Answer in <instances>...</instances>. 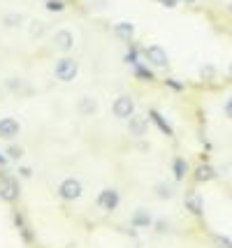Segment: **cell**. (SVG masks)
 I'll use <instances>...</instances> for the list:
<instances>
[{
  "label": "cell",
  "mask_w": 232,
  "mask_h": 248,
  "mask_svg": "<svg viewBox=\"0 0 232 248\" xmlns=\"http://www.w3.org/2000/svg\"><path fill=\"white\" fill-rule=\"evenodd\" d=\"M2 23H5L7 28H19V26L23 23V16L19 14V12H10V14H5Z\"/></svg>",
  "instance_id": "cell-17"
},
{
  "label": "cell",
  "mask_w": 232,
  "mask_h": 248,
  "mask_svg": "<svg viewBox=\"0 0 232 248\" xmlns=\"http://www.w3.org/2000/svg\"><path fill=\"white\" fill-rule=\"evenodd\" d=\"M45 32H46V23H42V21H31V26H28V35H31L33 40L45 37Z\"/></svg>",
  "instance_id": "cell-15"
},
{
  "label": "cell",
  "mask_w": 232,
  "mask_h": 248,
  "mask_svg": "<svg viewBox=\"0 0 232 248\" xmlns=\"http://www.w3.org/2000/svg\"><path fill=\"white\" fill-rule=\"evenodd\" d=\"M21 86H23L21 79H10V81H7V88H10V91H19Z\"/></svg>",
  "instance_id": "cell-24"
},
{
  "label": "cell",
  "mask_w": 232,
  "mask_h": 248,
  "mask_svg": "<svg viewBox=\"0 0 232 248\" xmlns=\"http://www.w3.org/2000/svg\"><path fill=\"white\" fill-rule=\"evenodd\" d=\"M46 10L49 12H63L65 10V2H63V0H46Z\"/></svg>",
  "instance_id": "cell-21"
},
{
  "label": "cell",
  "mask_w": 232,
  "mask_h": 248,
  "mask_svg": "<svg viewBox=\"0 0 232 248\" xmlns=\"http://www.w3.org/2000/svg\"><path fill=\"white\" fill-rule=\"evenodd\" d=\"M163 5H167V7H177V0H160Z\"/></svg>",
  "instance_id": "cell-30"
},
{
  "label": "cell",
  "mask_w": 232,
  "mask_h": 248,
  "mask_svg": "<svg viewBox=\"0 0 232 248\" xmlns=\"http://www.w3.org/2000/svg\"><path fill=\"white\" fill-rule=\"evenodd\" d=\"M128 130H130V135H135V137H144V132H146V119L133 114L128 119Z\"/></svg>",
  "instance_id": "cell-9"
},
{
  "label": "cell",
  "mask_w": 232,
  "mask_h": 248,
  "mask_svg": "<svg viewBox=\"0 0 232 248\" xmlns=\"http://www.w3.org/2000/svg\"><path fill=\"white\" fill-rule=\"evenodd\" d=\"M114 35H116L119 40H123V42H130L133 35H135V26L133 23H128V21L116 23V26H114Z\"/></svg>",
  "instance_id": "cell-11"
},
{
  "label": "cell",
  "mask_w": 232,
  "mask_h": 248,
  "mask_svg": "<svg viewBox=\"0 0 232 248\" xmlns=\"http://www.w3.org/2000/svg\"><path fill=\"white\" fill-rule=\"evenodd\" d=\"M119 202H121V195H119V190H114V188H105L98 195V206L102 211H116Z\"/></svg>",
  "instance_id": "cell-5"
},
{
  "label": "cell",
  "mask_w": 232,
  "mask_h": 248,
  "mask_svg": "<svg viewBox=\"0 0 232 248\" xmlns=\"http://www.w3.org/2000/svg\"><path fill=\"white\" fill-rule=\"evenodd\" d=\"M107 5H109L107 0H93V7H95V10H105Z\"/></svg>",
  "instance_id": "cell-27"
},
{
  "label": "cell",
  "mask_w": 232,
  "mask_h": 248,
  "mask_svg": "<svg viewBox=\"0 0 232 248\" xmlns=\"http://www.w3.org/2000/svg\"><path fill=\"white\" fill-rule=\"evenodd\" d=\"M230 12H232V2H230Z\"/></svg>",
  "instance_id": "cell-33"
},
{
  "label": "cell",
  "mask_w": 232,
  "mask_h": 248,
  "mask_svg": "<svg viewBox=\"0 0 232 248\" xmlns=\"http://www.w3.org/2000/svg\"><path fill=\"white\" fill-rule=\"evenodd\" d=\"M151 121H154L155 125H158V128L163 130L165 135H172V128H170V123H167V121L163 119V116H160L158 111H151Z\"/></svg>",
  "instance_id": "cell-19"
},
{
  "label": "cell",
  "mask_w": 232,
  "mask_h": 248,
  "mask_svg": "<svg viewBox=\"0 0 232 248\" xmlns=\"http://www.w3.org/2000/svg\"><path fill=\"white\" fill-rule=\"evenodd\" d=\"M7 155H10V158H16V160H19V158L23 155V149H21V146H10V149H7Z\"/></svg>",
  "instance_id": "cell-23"
},
{
  "label": "cell",
  "mask_w": 232,
  "mask_h": 248,
  "mask_svg": "<svg viewBox=\"0 0 232 248\" xmlns=\"http://www.w3.org/2000/svg\"><path fill=\"white\" fill-rule=\"evenodd\" d=\"M214 244L218 248H232V241L228 237H221V234H214Z\"/></svg>",
  "instance_id": "cell-22"
},
{
  "label": "cell",
  "mask_w": 232,
  "mask_h": 248,
  "mask_svg": "<svg viewBox=\"0 0 232 248\" xmlns=\"http://www.w3.org/2000/svg\"><path fill=\"white\" fill-rule=\"evenodd\" d=\"M144 56H146V61L154 65V67H167V65H170L167 51L160 46V44H151V46H146V49H144Z\"/></svg>",
  "instance_id": "cell-4"
},
{
  "label": "cell",
  "mask_w": 232,
  "mask_h": 248,
  "mask_svg": "<svg viewBox=\"0 0 232 248\" xmlns=\"http://www.w3.org/2000/svg\"><path fill=\"white\" fill-rule=\"evenodd\" d=\"M154 190H155V195H158L160 200H172V197H174V188H172V186H167L165 181L155 184Z\"/></svg>",
  "instance_id": "cell-16"
},
{
  "label": "cell",
  "mask_w": 232,
  "mask_h": 248,
  "mask_svg": "<svg viewBox=\"0 0 232 248\" xmlns=\"http://www.w3.org/2000/svg\"><path fill=\"white\" fill-rule=\"evenodd\" d=\"M111 114H114L116 119L128 121L135 114V100L130 95L116 97V100H114V105H111Z\"/></svg>",
  "instance_id": "cell-3"
},
{
  "label": "cell",
  "mask_w": 232,
  "mask_h": 248,
  "mask_svg": "<svg viewBox=\"0 0 232 248\" xmlns=\"http://www.w3.org/2000/svg\"><path fill=\"white\" fill-rule=\"evenodd\" d=\"M54 44H56V49H61L63 54H67V51L75 46V35L67 31V28H61V31H56V35H54Z\"/></svg>",
  "instance_id": "cell-8"
},
{
  "label": "cell",
  "mask_w": 232,
  "mask_h": 248,
  "mask_svg": "<svg viewBox=\"0 0 232 248\" xmlns=\"http://www.w3.org/2000/svg\"><path fill=\"white\" fill-rule=\"evenodd\" d=\"M0 200H2V202H10V204L19 200V184H16L14 179L0 181Z\"/></svg>",
  "instance_id": "cell-6"
},
{
  "label": "cell",
  "mask_w": 232,
  "mask_h": 248,
  "mask_svg": "<svg viewBox=\"0 0 232 248\" xmlns=\"http://www.w3.org/2000/svg\"><path fill=\"white\" fill-rule=\"evenodd\" d=\"M54 75L58 81H63V84H70V81H75V77L79 75V63L75 58H61V61H56L54 65Z\"/></svg>",
  "instance_id": "cell-1"
},
{
  "label": "cell",
  "mask_w": 232,
  "mask_h": 248,
  "mask_svg": "<svg viewBox=\"0 0 232 248\" xmlns=\"http://www.w3.org/2000/svg\"><path fill=\"white\" fill-rule=\"evenodd\" d=\"M230 75H232V65H230Z\"/></svg>",
  "instance_id": "cell-32"
},
{
  "label": "cell",
  "mask_w": 232,
  "mask_h": 248,
  "mask_svg": "<svg viewBox=\"0 0 232 248\" xmlns=\"http://www.w3.org/2000/svg\"><path fill=\"white\" fill-rule=\"evenodd\" d=\"M95 111H98V100H95V97L86 95L79 100V114H81V116H93Z\"/></svg>",
  "instance_id": "cell-13"
},
{
  "label": "cell",
  "mask_w": 232,
  "mask_h": 248,
  "mask_svg": "<svg viewBox=\"0 0 232 248\" xmlns=\"http://www.w3.org/2000/svg\"><path fill=\"white\" fill-rule=\"evenodd\" d=\"M125 63H130V65H137V51H128V54H125Z\"/></svg>",
  "instance_id": "cell-25"
},
{
  "label": "cell",
  "mask_w": 232,
  "mask_h": 248,
  "mask_svg": "<svg viewBox=\"0 0 232 248\" xmlns=\"http://www.w3.org/2000/svg\"><path fill=\"white\" fill-rule=\"evenodd\" d=\"M135 75L139 77V79H144V81H154V75H151V72H149L146 67H142L139 63L135 65Z\"/></svg>",
  "instance_id": "cell-20"
},
{
  "label": "cell",
  "mask_w": 232,
  "mask_h": 248,
  "mask_svg": "<svg viewBox=\"0 0 232 248\" xmlns=\"http://www.w3.org/2000/svg\"><path fill=\"white\" fill-rule=\"evenodd\" d=\"M5 162H7V158H5V155H0V165H5Z\"/></svg>",
  "instance_id": "cell-31"
},
{
  "label": "cell",
  "mask_w": 232,
  "mask_h": 248,
  "mask_svg": "<svg viewBox=\"0 0 232 248\" xmlns=\"http://www.w3.org/2000/svg\"><path fill=\"white\" fill-rule=\"evenodd\" d=\"M186 209L193 214V216H202V211H204V202H202V197H200L198 193L186 195Z\"/></svg>",
  "instance_id": "cell-10"
},
{
  "label": "cell",
  "mask_w": 232,
  "mask_h": 248,
  "mask_svg": "<svg viewBox=\"0 0 232 248\" xmlns=\"http://www.w3.org/2000/svg\"><path fill=\"white\" fill-rule=\"evenodd\" d=\"M81 193H84V186H81V181L75 179V176H70V179H65V181H61V186H58V195H61L63 200H67V202L79 200Z\"/></svg>",
  "instance_id": "cell-2"
},
{
  "label": "cell",
  "mask_w": 232,
  "mask_h": 248,
  "mask_svg": "<svg viewBox=\"0 0 232 248\" xmlns=\"http://www.w3.org/2000/svg\"><path fill=\"white\" fill-rule=\"evenodd\" d=\"M130 223H133V227H151L154 218H151V214L146 209H137L133 214V218H130Z\"/></svg>",
  "instance_id": "cell-12"
},
{
  "label": "cell",
  "mask_w": 232,
  "mask_h": 248,
  "mask_svg": "<svg viewBox=\"0 0 232 248\" xmlns=\"http://www.w3.org/2000/svg\"><path fill=\"white\" fill-rule=\"evenodd\" d=\"M195 179H198L200 184L202 181H211V179H216V170L211 165H200L198 170H195Z\"/></svg>",
  "instance_id": "cell-14"
},
{
  "label": "cell",
  "mask_w": 232,
  "mask_h": 248,
  "mask_svg": "<svg viewBox=\"0 0 232 248\" xmlns=\"http://www.w3.org/2000/svg\"><path fill=\"white\" fill-rule=\"evenodd\" d=\"M19 132H21V123L16 119H12V116L0 119V137L2 140H14Z\"/></svg>",
  "instance_id": "cell-7"
},
{
  "label": "cell",
  "mask_w": 232,
  "mask_h": 248,
  "mask_svg": "<svg viewBox=\"0 0 232 248\" xmlns=\"http://www.w3.org/2000/svg\"><path fill=\"white\" fill-rule=\"evenodd\" d=\"M202 77H207V79H211L214 77V67H202V72H200Z\"/></svg>",
  "instance_id": "cell-28"
},
{
  "label": "cell",
  "mask_w": 232,
  "mask_h": 248,
  "mask_svg": "<svg viewBox=\"0 0 232 248\" xmlns=\"http://www.w3.org/2000/svg\"><path fill=\"white\" fill-rule=\"evenodd\" d=\"M167 86H172L174 91H181V88H184L181 84H177V79H167Z\"/></svg>",
  "instance_id": "cell-29"
},
{
  "label": "cell",
  "mask_w": 232,
  "mask_h": 248,
  "mask_svg": "<svg viewBox=\"0 0 232 248\" xmlns=\"http://www.w3.org/2000/svg\"><path fill=\"white\" fill-rule=\"evenodd\" d=\"M223 111H225V116L232 121V97H228V102H225V107H223Z\"/></svg>",
  "instance_id": "cell-26"
},
{
  "label": "cell",
  "mask_w": 232,
  "mask_h": 248,
  "mask_svg": "<svg viewBox=\"0 0 232 248\" xmlns=\"http://www.w3.org/2000/svg\"><path fill=\"white\" fill-rule=\"evenodd\" d=\"M172 170H174V179H177V181H181V179L186 176V172H188V162L184 160V158H177V160H174V165H172Z\"/></svg>",
  "instance_id": "cell-18"
}]
</instances>
